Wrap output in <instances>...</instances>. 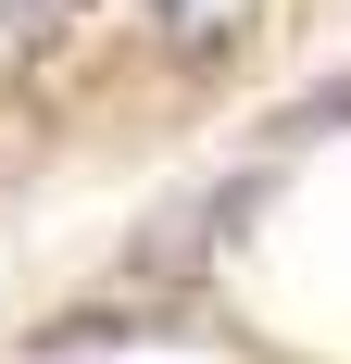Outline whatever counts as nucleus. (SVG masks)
Segmentation results:
<instances>
[{"mask_svg":"<svg viewBox=\"0 0 351 364\" xmlns=\"http://www.w3.org/2000/svg\"><path fill=\"white\" fill-rule=\"evenodd\" d=\"M314 126H351V75H326V88L288 101V139H314Z\"/></svg>","mask_w":351,"mask_h":364,"instance_id":"obj_1","label":"nucleus"},{"mask_svg":"<svg viewBox=\"0 0 351 364\" xmlns=\"http://www.w3.org/2000/svg\"><path fill=\"white\" fill-rule=\"evenodd\" d=\"M163 13H188V0H163Z\"/></svg>","mask_w":351,"mask_h":364,"instance_id":"obj_2","label":"nucleus"}]
</instances>
